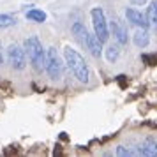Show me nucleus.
Returning a JSON list of instances; mask_svg holds the SVG:
<instances>
[{"instance_id": "nucleus-1", "label": "nucleus", "mask_w": 157, "mask_h": 157, "mask_svg": "<svg viewBox=\"0 0 157 157\" xmlns=\"http://www.w3.org/2000/svg\"><path fill=\"white\" fill-rule=\"evenodd\" d=\"M64 58H65L67 67L74 74V78L78 79L79 83H88L90 69H88V64L85 62V58L81 57L74 48H71V46H65L64 48Z\"/></svg>"}, {"instance_id": "nucleus-2", "label": "nucleus", "mask_w": 157, "mask_h": 157, "mask_svg": "<svg viewBox=\"0 0 157 157\" xmlns=\"http://www.w3.org/2000/svg\"><path fill=\"white\" fill-rule=\"evenodd\" d=\"M23 48H25V53L29 55L32 67L37 72L43 71V67H46V53H44V48H43V44H41V41H39V37L30 36L29 39H25Z\"/></svg>"}, {"instance_id": "nucleus-3", "label": "nucleus", "mask_w": 157, "mask_h": 157, "mask_svg": "<svg viewBox=\"0 0 157 157\" xmlns=\"http://www.w3.org/2000/svg\"><path fill=\"white\" fill-rule=\"evenodd\" d=\"M90 16H92L94 34L99 37L101 43H106L108 39H109V29H108V21H106V16H104V11L101 7H94L90 11Z\"/></svg>"}, {"instance_id": "nucleus-4", "label": "nucleus", "mask_w": 157, "mask_h": 157, "mask_svg": "<svg viewBox=\"0 0 157 157\" xmlns=\"http://www.w3.org/2000/svg\"><path fill=\"white\" fill-rule=\"evenodd\" d=\"M46 72L51 79H60L62 78V60L58 57L55 48H48L46 53Z\"/></svg>"}, {"instance_id": "nucleus-5", "label": "nucleus", "mask_w": 157, "mask_h": 157, "mask_svg": "<svg viewBox=\"0 0 157 157\" xmlns=\"http://www.w3.org/2000/svg\"><path fill=\"white\" fill-rule=\"evenodd\" d=\"M7 58H9L11 67L16 69V71H23L27 67V53H25V48H20L18 44H11L7 48Z\"/></svg>"}, {"instance_id": "nucleus-6", "label": "nucleus", "mask_w": 157, "mask_h": 157, "mask_svg": "<svg viewBox=\"0 0 157 157\" xmlns=\"http://www.w3.org/2000/svg\"><path fill=\"white\" fill-rule=\"evenodd\" d=\"M125 18H127V21H131L132 25L140 27V29H148V20H147V16L143 14L141 11H138V9L127 7L125 9Z\"/></svg>"}, {"instance_id": "nucleus-7", "label": "nucleus", "mask_w": 157, "mask_h": 157, "mask_svg": "<svg viewBox=\"0 0 157 157\" xmlns=\"http://www.w3.org/2000/svg\"><path fill=\"white\" fill-rule=\"evenodd\" d=\"M109 29H111V32H113V36L117 37L118 44H127V29L120 23V20L115 18L113 21L109 23Z\"/></svg>"}, {"instance_id": "nucleus-8", "label": "nucleus", "mask_w": 157, "mask_h": 157, "mask_svg": "<svg viewBox=\"0 0 157 157\" xmlns=\"http://www.w3.org/2000/svg\"><path fill=\"white\" fill-rule=\"evenodd\" d=\"M85 46L90 50V53H92L95 58H99L101 55H102V43L99 41V37L95 36V34H88V36H86Z\"/></svg>"}, {"instance_id": "nucleus-9", "label": "nucleus", "mask_w": 157, "mask_h": 157, "mask_svg": "<svg viewBox=\"0 0 157 157\" xmlns=\"http://www.w3.org/2000/svg\"><path fill=\"white\" fill-rule=\"evenodd\" d=\"M140 154H141V155H147V157H155L157 155V141L152 136H148V138L141 143Z\"/></svg>"}, {"instance_id": "nucleus-10", "label": "nucleus", "mask_w": 157, "mask_h": 157, "mask_svg": "<svg viewBox=\"0 0 157 157\" xmlns=\"http://www.w3.org/2000/svg\"><path fill=\"white\" fill-rule=\"evenodd\" d=\"M132 41H134V46H138V48H147L150 43V36L148 32H147V29H140L138 27V30H136L134 37H132Z\"/></svg>"}, {"instance_id": "nucleus-11", "label": "nucleus", "mask_w": 157, "mask_h": 157, "mask_svg": "<svg viewBox=\"0 0 157 157\" xmlns=\"http://www.w3.org/2000/svg\"><path fill=\"white\" fill-rule=\"evenodd\" d=\"M145 16H147V20H148V25H152V27H154V30H155V36H157V2H155V0L148 4V9H147Z\"/></svg>"}, {"instance_id": "nucleus-12", "label": "nucleus", "mask_w": 157, "mask_h": 157, "mask_svg": "<svg viewBox=\"0 0 157 157\" xmlns=\"http://www.w3.org/2000/svg\"><path fill=\"white\" fill-rule=\"evenodd\" d=\"M72 34H74V37L78 39L79 43L85 46V43H86V36H88V30L85 29V25H83V23H79V21L74 23V25H72Z\"/></svg>"}, {"instance_id": "nucleus-13", "label": "nucleus", "mask_w": 157, "mask_h": 157, "mask_svg": "<svg viewBox=\"0 0 157 157\" xmlns=\"http://www.w3.org/2000/svg\"><path fill=\"white\" fill-rule=\"evenodd\" d=\"M27 20H30V21L34 23H44L46 21V13H44L43 9H30V11H27Z\"/></svg>"}, {"instance_id": "nucleus-14", "label": "nucleus", "mask_w": 157, "mask_h": 157, "mask_svg": "<svg viewBox=\"0 0 157 157\" xmlns=\"http://www.w3.org/2000/svg\"><path fill=\"white\" fill-rule=\"evenodd\" d=\"M104 55H106L108 62H117L118 57H120V48H118V44H108Z\"/></svg>"}, {"instance_id": "nucleus-15", "label": "nucleus", "mask_w": 157, "mask_h": 157, "mask_svg": "<svg viewBox=\"0 0 157 157\" xmlns=\"http://www.w3.org/2000/svg\"><path fill=\"white\" fill-rule=\"evenodd\" d=\"M16 16L7 14V13H2L0 14V29H9V27H14L16 25Z\"/></svg>"}, {"instance_id": "nucleus-16", "label": "nucleus", "mask_w": 157, "mask_h": 157, "mask_svg": "<svg viewBox=\"0 0 157 157\" xmlns=\"http://www.w3.org/2000/svg\"><path fill=\"white\" fill-rule=\"evenodd\" d=\"M115 154H117V155H120V157H125V155H132V152H131V150H127L125 148V147H117V150H115Z\"/></svg>"}, {"instance_id": "nucleus-17", "label": "nucleus", "mask_w": 157, "mask_h": 157, "mask_svg": "<svg viewBox=\"0 0 157 157\" xmlns=\"http://www.w3.org/2000/svg\"><path fill=\"white\" fill-rule=\"evenodd\" d=\"M147 2H148V0H131V4H132V6H145Z\"/></svg>"}, {"instance_id": "nucleus-18", "label": "nucleus", "mask_w": 157, "mask_h": 157, "mask_svg": "<svg viewBox=\"0 0 157 157\" xmlns=\"http://www.w3.org/2000/svg\"><path fill=\"white\" fill-rule=\"evenodd\" d=\"M2 62H4V55H2V44H0V65H2Z\"/></svg>"}]
</instances>
